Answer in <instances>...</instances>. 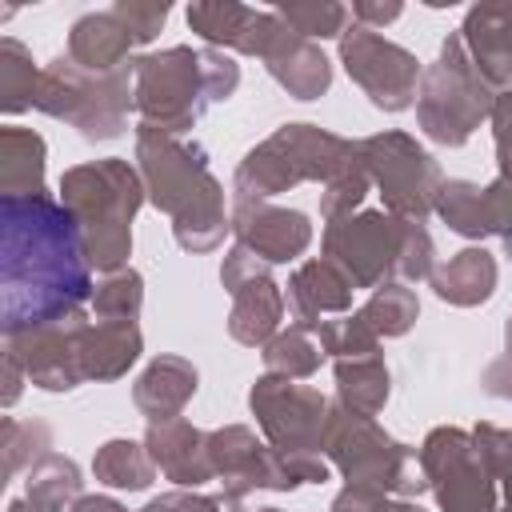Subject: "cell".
Returning <instances> with one entry per match:
<instances>
[{"instance_id":"6da1fadb","label":"cell","mask_w":512,"mask_h":512,"mask_svg":"<svg viewBox=\"0 0 512 512\" xmlns=\"http://www.w3.org/2000/svg\"><path fill=\"white\" fill-rule=\"evenodd\" d=\"M4 248H0V320L4 336H28L52 328L88 300V248L76 216L40 196L0 200Z\"/></svg>"},{"instance_id":"7a4b0ae2","label":"cell","mask_w":512,"mask_h":512,"mask_svg":"<svg viewBox=\"0 0 512 512\" xmlns=\"http://www.w3.org/2000/svg\"><path fill=\"white\" fill-rule=\"evenodd\" d=\"M140 160H144L156 204L176 212V220H180L176 224L180 244L212 248L216 236L224 232V220H220V196L204 172L200 148H180L168 136H160V128L148 124L140 132Z\"/></svg>"},{"instance_id":"3957f363","label":"cell","mask_w":512,"mask_h":512,"mask_svg":"<svg viewBox=\"0 0 512 512\" xmlns=\"http://www.w3.org/2000/svg\"><path fill=\"white\" fill-rule=\"evenodd\" d=\"M64 208L76 216L84 232L88 260L112 268L128 256V220L140 204L136 176L120 160L84 164L64 176Z\"/></svg>"},{"instance_id":"277c9868","label":"cell","mask_w":512,"mask_h":512,"mask_svg":"<svg viewBox=\"0 0 512 512\" xmlns=\"http://www.w3.org/2000/svg\"><path fill=\"white\" fill-rule=\"evenodd\" d=\"M36 108L72 120L88 140L116 136L128 112V68L116 72H88L76 60L60 56L40 72Z\"/></svg>"},{"instance_id":"5b68a950","label":"cell","mask_w":512,"mask_h":512,"mask_svg":"<svg viewBox=\"0 0 512 512\" xmlns=\"http://www.w3.org/2000/svg\"><path fill=\"white\" fill-rule=\"evenodd\" d=\"M488 108H492V84L476 72L472 56L456 32L444 40L440 60L424 76L420 124L428 128V136H436L444 144H460V140H468V132L476 128V120Z\"/></svg>"},{"instance_id":"8992f818","label":"cell","mask_w":512,"mask_h":512,"mask_svg":"<svg viewBox=\"0 0 512 512\" xmlns=\"http://www.w3.org/2000/svg\"><path fill=\"white\" fill-rule=\"evenodd\" d=\"M132 76H136L140 112L164 132L188 128L200 116V108L212 100L208 76H204V52H192V48H168V52L140 56L132 64Z\"/></svg>"},{"instance_id":"52a82bcc","label":"cell","mask_w":512,"mask_h":512,"mask_svg":"<svg viewBox=\"0 0 512 512\" xmlns=\"http://www.w3.org/2000/svg\"><path fill=\"white\" fill-rule=\"evenodd\" d=\"M348 156V144L316 132L308 124H288L280 136H272L264 148H256L244 164L236 184L244 192H276L284 184H292L296 176H320V172H336Z\"/></svg>"},{"instance_id":"ba28073f","label":"cell","mask_w":512,"mask_h":512,"mask_svg":"<svg viewBox=\"0 0 512 512\" xmlns=\"http://www.w3.org/2000/svg\"><path fill=\"white\" fill-rule=\"evenodd\" d=\"M340 60H344L348 76L372 96V104H380L388 112H400L412 104L420 64L408 48L384 40L376 28H364L352 20L340 36Z\"/></svg>"},{"instance_id":"9c48e42d","label":"cell","mask_w":512,"mask_h":512,"mask_svg":"<svg viewBox=\"0 0 512 512\" xmlns=\"http://www.w3.org/2000/svg\"><path fill=\"white\" fill-rule=\"evenodd\" d=\"M424 464L432 468L440 504L448 512H488L492 508V492H488L484 468H480L472 444L460 432H436L428 440Z\"/></svg>"},{"instance_id":"30bf717a","label":"cell","mask_w":512,"mask_h":512,"mask_svg":"<svg viewBox=\"0 0 512 512\" xmlns=\"http://www.w3.org/2000/svg\"><path fill=\"white\" fill-rule=\"evenodd\" d=\"M364 156L368 164L376 168L388 200L404 212H424L428 208V192L436 184V164L400 132H388V136H376L364 144Z\"/></svg>"},{"instance_id":"8fae6325","label":"cell","mask_w":512,"mask_h":512,"mask_svg":"<svg viewBox=\"0 0 512 512\" xmlns=\"http://www.w3.org/2000/svg\"><path fill=\"white\" fill-rule=\"evenodd\" d=\"M276 24L272 8H248L236 0H204V4H188V28L200 32L208 44H224L236 48L244 56H260L264 40Z\"/></svg>"},{"instance_id":"7c38bea8","label":"cell","mask_w":512,"mask_h":512,"mask_svg":"<svg viewBox=\"0 0 512 512\" xmlns=\"http://www.w3.org/2000/svg\"><path fill=\"white\" fill-rule=\"evenodd\" d=\"M272 12H276V8H272ZM260 56L268 60V72H272L292 96H300V100H312V96H320V92L332 84V68H328V60H324V52H320L312 40H304L300 32H292L280 16H276V24H272V32H268Z\"/></svg>"},{"instance_id":"4fadbf2b","label":"cell","mask_w":512,"mask_h":512,"mask_svg":"<svg viewBox=\"0 0 512 512\" xmlns=\"http://www.w3.org/2000/svg\"><path fill=\"white\" fill-rule=\"evenodd\" d=\"M476 72L496 88L512 80V4H476L460 24Z\"/></svg>"},{"instance_id":"5bb4252c","label":"cell","mask_w":512,"mask_h":512,"mask_svg":"<svg viewBox=\"0 0 512 512\" xmlns=\"http://www.w3.org/2000/svg\"><path fill=\"white\" fill-rule=\"evenodd\" d=\"M252 408L260 412L264 428L272 432V440L288 444V448H300L316 436V424H320V396L308 392V388H292V384H276V380H264L256 392H252Z\"/></svg>"},{"instance_id":"9a60e30c","label":"cell","mask_w":512,"mask_h":512,"mask_svg":"<svg viewBox=\"0 0 512 512\" xmlns=\"http://www.w3.org/2000/svg\"><path fill=\"white\" fill-rule=\"evenodd\" d=\"M136 48L128 24L116 16V8L88 12L68 28V60H76L88 72H116L124 68V56Z\"/></svg>"},{"instance_id":"2e32d148","label":"cell","mask_w":512,"mask_h":512,"mask_svg":"<svg viewBox=\"0 0 512 512\" xmlns=\"http://www.w3.org/2000/svg\"><path fill=\"white\" fill-rule=\"evenodd\" d=\"M328 248H332V256H340L352 268V276L360 284H372L396 252V228L384 216H360L356 224L352 220L336 224L328 232Z\"/></svg>"},{"instance_id":"e0dca14e","label":"cell","mask_w":512,"mask_h":512,"mask_svg":"<svg viewBox=\"0 0 512 512\" xmlns=\"http://www.w3.org/2000/svg\"><path fill=\"white\" fill-rule=\"evenodd\" d=\"M336 460L348 468V476L356 480H376V484H396V488H412V480L400 476V460L404 452L396 444H388L380 432L364 428V424H340L336 440H332Z\"/></svg>"},{"instance_id":"ac0fdd59","label":"cell","mask_w":512,"mask_h":512,"mask_svg":"<svg viewBox=\"0 0 512 512\" xmlns=\"http://www.w3.org/2000/svg\"><path fill=\"white\" fill-rule=\"evenodd\" d=\"M240 232L248 244H256L268 260H288L308 244V224L296 212H268V208H252L244 200L240 208Z\"/></svg>"},{"instance_id":"d6986e66","label":"cell","mask_w":512,"mask_h":512,"mask_svg":"<svg viewBox=\"0 0 512 512\" xmlns=\"http://www.w3.org/2000/svg\"><path fill=\"white\" fill-rule=\"evenodd\" d=\"M4 196H40L44 172V140L24 128H4Z\"/></svg>"},{"instance_id":"ffe728a7","label":"cell","mask_w":512,"mask_h":512,"mask_svg":"<svg viewBox=\"0 0 512 512\" xmlns=\"http://www.w3.org/2000/svg\"><path fill=\"white\" fill-rule=\"evenodd\" d=\"M192 388H196V372L184 360H160L136 384V404L148 416H168L192 396Z\"/></svg>"},{"instance_id":"44dd1931","label":"cell","mask_w":512,"mask_h":512,"mask_svg":"<svg viewBox=\"0 0 512 512\" xmlns=\"http://www.w3.org/2000/svg\"><path fill=\"white\" fill-rule=\"evenodd\" d=\"M152 448H156V460L168 468L172 480L180 484H196L208 476V464L200 456V436L184 424H168V428H152Z\"/></svg>"},{"instance_id":"7402d4cb","label":"cell","mask_w":512,"mask_h":512,"mask_svg":"<svg viewBox=\"0 0 512 512\" xmlns=\"http://www.w3.org/2000/svg\"><path fill=\"white\" fill-rule=\"evenodd\" d=\"M492 280H496V268L484 252H460L440 276H436V292L456 300V304H476L492 292Z\"/></svg>"},{"instance_id":"603a6c76","label":"cell","mask_w":512,"mask_h":512,"mask_svg":"<svg viewBox=\"0 0 512 512\" xmlns=\"http://www.w3.org/2000/svg\"><path fill=\"white\" fill-rule=\"evenodd\" d=\"M276 16L300 32L304 40L312 36H344V28L352 24V8L332 4V0H284L276 4Z\"/></svg>"},{"instance_id":"cb8c5ba5","label":"cell","mask_w":512,"mask_h":512,"mask_svg":"<svg viewBox=\"0 0 512 512\" xmlns=\"http://www.w3.org/2000/svg\"><path fill=\"white\" fill-rule=\"evenodd\" d=\"M36 84H40V76L32 68V52L20 40L4 36L0 40V96H4V112L28 108L36 100Z\"/></svg>"},{"instance_id":"d4e9b609","label":"cell","mask_w":512,"mask_h":512,"mask_svg":"<svg viewBox=\"0 0 512 512\" xmlns=\"http://www.w3.org/2000/svg\"><path fill=\"white\" fill-rule=\"evenodd\" d=\"M276 316H280L276 288H272L268 280H252V284H248V292L240 288V304H236V316H232V332H236V340L256 344L260 336H268V332H272Z\"/></svg>"},{"instance_id":"484cf974","label":"cell","mask_w":512,"mask_h":512,"mask_svg":"<svg viewBox=\"0 0 512 512\" xmlns=\"http://www.w3.org/2000/svg\"><path fill=\"white\" fill-rule=\"evenodd\" d=\"M96 476H100L104 484H116V488H144L152 472H148V460H144V452H140L136 444L116 440V444L100 448V456H96Z\"/></svg>"},{"instance_id":"4316f807","label":"cell","mask_w":512,"mask_h":512,"mask_svg":"<svg viewBox=\"0 0 512 512\" xmlns=\"http://www.w3.org/2000/svg\"><path fill=\"white\" fill-rule=\"evenodd\" d=\"M76 488H80V476H76V468L68 464V460H44L36 472H28V500L36 504V508H60L68 496H76Z\"/></svg>"},{"instance_id":"83f0119b","label":"cell","mask_w":512,"mask_h":512,"mask_svg":"<svg viewBox=\"0 0 512 512\" xmlns=\"http://www.w3.org/2000/svg\"><path fill=\"white\" fill-rule=\"evenodd\" d=\"M292 288H296V304H300L304 312H316V308H340V304L348 300V288H344L324 264L304 268V272L292 280Z\"/></svg>"},{"instance_id":"f1b7e54d","label":"cell","mask_w":512,"mask_h":512,"mask_svg":"<svg viewBox=\"0 0 512 512\" xmlns=\"http://www.w3.org/2000/svg\"><path fill=\"white\" fill-rule=\"evenodd\" d=\"M340 388H344V396L356 404V408H364V412H372V408H380V400H384V392H388V380H384V368L380 364H340Z\"/></svg>"},{"instance_id":"f546056e","label":"cell","mask_w":512,"mask_h":512,"mask_svg":"<svg viewBox=\"0 0 512 512\" xmlns=\"http://www.w3.org/2000/svg\"><path fill=\"white\" fill-rule=\"evenodd\" d=\"M116 8V16L128 24V32H132V40L136 44H148L160 28H164V20H168V4L160 0V4H144V0H116L112 4Z\"/></svg>"},{"instance_id":"4dcf8cb0","label":"cell","mask_w":512,"mask_h":512,"mask_svg":"<svg viewBox=\"0 0 512 512\" xmlns=\"http://www.w3.org/2000/svg\"><path fill=\"white\" fill-rule=\"evenodd\" d=\"M440 208H444V216H448L460 232H484V228H488V224H484V200H480L476 188H468V184L444 188Z\"/></svg>"},{"instance_id":"1f68e13d","label":"cell","mask_w":512,"mask_h":512,"mask_svg":"<svg viewBox=\"0 0 512 512\" xmlns=\"http://www.w3.org/2000/svg\"><path fill=\"white\" fill-rule=\"evenodd\" d=\"M136 304H140V280L132 272L96 288V312L108 316V320H132Z\"/></svg>"},{"instance_id":"d6a6232c","label":"cell","mask_w":512,"mask_h":512,"mask_svg":"<svg viewBox=\"0 0 512 512\" xmlns=\"http://www.w3.org/2000/svg\"><path fill=\"white\" fill-rule=\"evenodd\" d=\"M412 312H416V300L404 292V288H384L376 300H372V308L364 312L376 328H384V332H404L408 328V320H412Z\"/></svg>"},{"instance_id":"836d02e7","label":"cell","mask_w":512,"mask_h":512,"mask_svg":"<svg viewBox=\"0 0 512 512\" xmlns=\"http://www.w3.org/2000/svg\"><path fill=\"white\" fill-rule=\"evenodd\" d=\"M268 364H272V368H284V372H292V376H304V372L316 368V352H312L300 336H280V340L268 348Z\"/></svg>"},{"instance_id":"e575fe53","label":"cell","mask_w":512,"mask_h":512,"mask_svg":"<svg viewBox=\"0 0 512 512\" xmlns=\"http://www.w3.org/2000/svg\"><path fill=\"white\" fill-rule=\"evenodd\" d=\"M400 12H404V8H400L396 0H388V4H376V0H356V4H352V20H356V24H364V28L392 24Z\"/></svg>"},{"instance_id":"d590c367","label":"cell","mask_w":512,"mask_h":512,"mask_svg":"<svg viewBox=\"0 0 512 512\" xmlns=\"http://www.w3.org/2000/svg\"><path fill=\"white\" fill-rule=\"evenodd\" d=\"M496 140H500V156H504V168L512 172V132H496Z\"/></svg>"},{"instance_id":"8d00e7d4","label":"cell","mask_w":512,"mask_h":512,"mask_svg":"<svg viewBox=\"0 0 512 512\" xmlns=\"http://www.w3.org/2000/svg\"><path fill=\"white\" fill-rule=\"evenodd\" d=\"M500 220H504V224H500V228H504V236H508V248H512V208H508V212H504V216H500Z\"/></svg>"},{"instance_id":"74e56055","label":"cell","mask_w":512,"mask_h":512,"mask_svg":"<svg viewBox=\"0 0 512 512\" xmlns=\"http://www.w3.org/2000/svg\"><path fill=\"white\" fill-rule=\"evenodd\" d=\"M8 512H28V508H24V504H12V508H8ZM32 512H36V508H32Z\"/></svg>"}]
</instances>
